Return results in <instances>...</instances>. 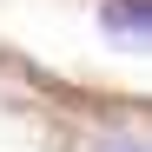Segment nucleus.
Returning <instances> with one entry per match:
<instances>
[{"mask_svg":"<svg viewBox=\"0 0 152 152\" xmlns=\"http://www.w3.org/2000/svg\"><path fill=\"white\" fill-rule=\"evenodd\" d=\"M99 27L119 33V40H132V46H145L152 40V7L145 0H99Z\"/></svg>","mask_w":152,"mask_h":152,"instance_id":"1","label":"nucleus"}]
</instances>
